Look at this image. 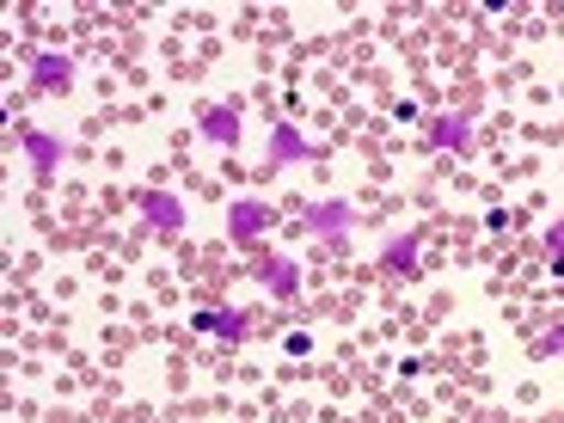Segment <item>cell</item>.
Returning a JSON list of instances; mask_svg holds the SVG:
<instances>
[{"mask_svg":"<svg viewBox=\"0 0 564 423\" xmlns=\"http://www.w3.org/2000/svg\"><path fill=\"white\" fill-rule=\"evenodd\" d=\"M13 141L25 148L31 160V178L50 184L62 172V160H68V135H50V129H31V123H13Z\"/></svg>","mask_w":564,"mask_h":423,"instance_id":"1","label":"cell"},{"mask_svg":"<svg viewBox=\"0 0 564 423\" xmlns=\"http://www.w3.org/2000/svg\"><path fill=\"white\" fill-rule=\"evenodd\" d=\"M282 166H319V148L301 135L295 123H270V148H264V178H276Z\"/></svg>","mask_w":564,"mask_h":423,"instance_id":"2","label":"cell"},{"mask_svg":"<svg viewBox=\"0 0 564 423\" xmlns=\"http://www.w3.org/2000/svg\"><path fill=\"white\" fill-rule=\"evenodd\" d=\"M129 203H135L141 215H148V227H154L160 240H172V234H178V227L191 221V215H184V203L172 197V191H160V184H135V191H129Z\"/></svg>","mask_w":564,"mask_h":423,"instance_id":"3","label":"cell"},{"mask_svg":"<svg viewBox=\"0 0 564 423\" xmlns=\"http://www.w3.org/2000/svg\"><path fill=\"white\" fill-rule=\"evenodd\" d=\"M423 141H430V148H448V154H473L479 123H473V111H430V123H423Z\"/></svg>","mask_w":564,"mask_h":423,"instance_id":"4","label":"cell"},{"mask_svg":"<svg viewBox=\"0 0 564 423\" xmlns=\"http://www.w3.org/2000/svg\"><path fill=\"white\" fill-rule=\"evenodd\" d=\"M191 332H197V338L240 344L246 332H252V307H234V301H227V307H197L191 313Z\"/></svg>","mask_w":564,"mask_h":423,"instance_id":"5","label":"cell"},{"mask_svg":"<svg viewBox=\"0 0 564 423\" xmlns=\"http://www.w3.org/2000/svg\"><path fill=\"white\" fill-rule=\"evenodd\" d=\"M240 123H246V111L234 99L227 105H197V129H203V141H209V148H221V154H234V148H240Z\"/></svg>","mask_w":564,"mask_h":423,"instance_id":"6","label":"cell"},{"mask_svg":"<svg viewBox=\"0 0 564 423\" xmlns=\"http://www.w3.org/2000/svg\"><path fill=\"white\" fill-rule=\"evenodd\" d=\"M350 227H356V203L350 197H325V203H313V209H307V234H313V240L344 246V240H350Z\"/></svg>","mask_w":564,"mask_h":423,"instance_id":"7","label":"cell"},{"mask_svg":"<svg viewBox=\"0 0 564 423\" xmlns=\"http://www.w3.org/2000/svg\"><path fill=\"white\" fill-rule=\"evenodd\" d=\"M270 227V203L264 197H234L227 203V240L234 246H258Z\"/></svg>","mask_w":564,"mask_h":423,"instance_id":"8","label":"cell"},{"mask_svg":"<svg viewBox=\"0 0 564 423\" xmlns=\"http://www.w3.org/2000/svg\"><path fill=\"white\" fill-rule=\"evenodd\" d=\"M258 282H264L270 301H295V295H301V264H295L289 252H270L264 270H258Z\"/></svg>","mask_w":564,"mask_h":423,"instance_id":"9","label":"cell"},{"mask_svg":"<svg viewBox=\"0 0 564 423\" xmlns=\"http://www.w3.org/2000/svg\"><path fill=\"white\" fill-rule=\"evenodd\" d=\"M68 80H74L68 50H37V56H31V86H37V93H62Z\"/></svg>","mask_w":564,"mask_h":423,"instance_id":"10","label":"cell"},{"mask_svg":"<svg viewBox=\"0 0 564 423\" xmlns=\"http://www.w3.org/2000/svg\"><path fill=\"white\" fill-rule=\"evenodd\" d=\"M417 252H423V234H417V227H405V234H393V240L381 246V264L387 270H411V264H417Z\"/></svg>","mask_w":564,"mask_h":423,"instance_id":"11","label":"cell"},{"mask_svg":"<svg viewBox=\"0 0 564 423\" xmlns=\"http://www.w3.org/2000/svg\"><path fill=\"white\" fill-rule=\"evenodd\" d=\"M546 252H552V276H564V215L546 227Z\"/></svg>","mask_w":564,"mask_h":423,"instance_id":"12","label":"cell"},{"mask_svg":"<svg viewBox=\"0 0 564 423\" xmlns=\"http://www.w3.org/2000/svg\"><path fill=\"white\" fill-rule=\"evenodd\" d=\"M393 123H430V111H417V99H399L393 105Z\"/></svg>","mask_w":564,"mask_h":423,"instance_id":"13","label":"cell"},{"mask_svg":"<svg viewBox=\"0 0 564 423\" xmlns=\"http://www.w3.org/2000/svg\"><path fill=\"white\" fill-rule=\"evenodd\" d=\"M485 234H509V209H503V203H491V209H485Z\"/></svg>","mask_w":564,"mask_h":423,"instance_id":"14","label":"cell"},{"mask_svg":"<svg viewBox=\"0 0 564 423\" xmlns=\"http://www.w3.org/2000/svg\"><path fill=\"white\" fill-rule=\"evenodd\" d=\"M534 356H564V325H558V332H546V338L534 344Z\"/></svg>","mask_w":564,"mask_h":423,"instance_id":"15","label":"cell"},{"mask_svg":"<svg viewBox=\"0 0 564 423\" xmlns=\"http://www.w3.org/2000/svg\"><path fill=\"white\" fill-rule=\"evenodd\" d=\"M282 350H289V356H307V350H313V332H289V338H282Z\"/></svg>","mask_w":564,"mask_h":423,"instance_id":"16","label":"cell"},{"mask_svg":"<svg viewBox=\"0 0 564 423\" xmlns=\"http://www.w3.org/2000/svg\"><path fill=\"white\" fill-rule=\"evenodd\" d=\"M393 368H399V375H405V381H417V375H423V356H399Z\"/></svg>","mask_w":564,"mask_h":423,"instance_id":"17","label":"cell"}]
</instances>
